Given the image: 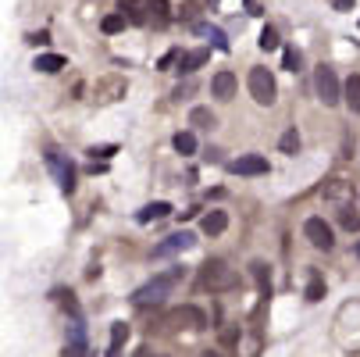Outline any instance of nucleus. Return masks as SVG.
Wrapping results in <instances>:
<instances>
[{
  "mask_svg": "<svg viewBox=\"0 0 360 357\" xmlns=\"http://www.w3.org/2000/svg\"><path fill=\"white\" fill-rule=\"evenodd\" d=\"M179 279H182V268H172V272H165V275H158V279H150L146 286H139V289L132 293V303H136V308H153V303H161V300L175 289Z\"/></svg>",
  "mask_w": 360,
  "mask_h": 357,
  "instance_id": "1",
  "label": "nucleus"
},
{
  "mask_svg": "<svg viewBox=\"0 0 360 357\" xmlns=\"http://www.w3.org/2000/svg\"><path fill=\"white\" fill-rule=\"evenodd\" d=\"M200 286L203 289H211V293H229V289H236L239 286V275L225 265V261H207L200 268Z\"/></svg>",
  "mask_w": 360,
  "mask_h": 357,
  "instance_id": "2",
  "label": "nucleus"
},
{
  "mask_svg": "<svg viewBox=\"0 0 360 357\" xmlns=\"http://www.w3.org/2000/svg\"><path fill=\"white\" fill-rule=\"evenodd\" d=\"M246 86H250V96H253L261 108L275 104L278 86H275V75H271L268 68H250V79H246Z\"/></svg>",
  "mask_w": 360,
  "mask_h": 357,
  "instance_id": "3",
  "label": "nucleus"
},
{
  "mask_svg": "<svg viewBox=\"0 0 360 357\" xmlns=\"http://www.w3.org/2000/svg\"><path fill=\"white\" fill-rule=\"evenodd\" d=\"M46 165H50V172H54L61 193H75V165L68 161V154H61L58 146H50L46 150Z\"/></svg>",
  "mask_w": 360,
  "mask_h": 357,
  "instance_id": "4",
  "label": "nucleus"
},
{
  "mask_svg": "<svg viewBox=\"0 0 360 357\" xmlns=\"http://www.w3.org/2000/svg\"><path fill=\"white\" fill-rule=\"evenodd\" d=\"M314 89H318V100H321L325 108H332V104H339V100H342V82H339V75L328 65H321L314 72Z\"/></svg>",
  "mask_w": 360,
  "mask_h": 357,
  "instance_id": "5",
  "label": "nucleus"
},
{
  "mask_svg": "<svg viewBox=\"0 0 360 357\" xmlns=\"http://www.w3.org/2000/svg\"><path fill=\"white\" fill-rule=\"evenodd\" d=\"M165 325L168 329H207V315L200 308H193V303H182V308L165 315Z\"/></svg>",
  "mask_w": 360,
  "mask_h": 357,
  "instance_id": "6",
  "label": "nucleus"
},
{
  "mask_svg": "<svg viewBox=\"0 0 360 357\" xmlns=\"http://www.w3.org/2000/svg\"><path fill=\"white\" fill-rule=\"evenodd\" d=\"M303 236L311 239V246H318V250H332V225L325 222V218H307L303 222Z\"/></svg>",
  "mask_w": 360,
  "mask_h": 357,
  "instance_id": "7",
  "label": "nucleus"
},
{
  "mask_svg": "<svg viewBox=\"0 0 360 357\" xmlns=\"http://www.w3.org/2000/svg\"><path fill=\"white\" fill-rule=\"evenodd\" d=\"M196 243V236L193 232H172L165 243H158V246H153V258H172V253H182V250H189Z\"/></svg>",
  "mask_w": 360,
  "mask_h": 357,
  "instance_id": "8",
  "label": "nucleus"
},
{
  "mask_svg": "<svg viewBox=\"0 0 360 357\" xmlns=\"http://www.w3.org/2000/svg\"><path fill=\"white\" fill-rule=\"evenodd\" d=\"M125 89H129L125 79L108 75V79H100V82H96V96H93V100H96V104H115V100L125 96Z\"/></svg>",
  "mask_w": 360,
  "mask_h": 357,
  "instance_id": "9",
  "label": "nucleus"
},
{
  "mask_svg": "<svg viewBox=\"0 0 360 357\" xmlns=\"http://www.w3.org/2000/svg\"><path fill=\"white\" fill-rule=\"evenodd\" d=\"M236 175H268V158L264 154H243L229 165Z\"/></svg>",
  "mask_w": 360,
  "mask_h": 357,
  "instance_id": "10",
  "label": "nucleus"
},
{
  "mask_svg": "<svg viewBox=\"0 0 360 357\" xmlns=\"http://www.w3.org/2000/svg\"><path fill=\"white\" fill-rule=\"evenodd\" d=\"M207 61H211V50H207V46H196V50H189V54L179 58V72H182V75H193L196 68H203Z\"/></svg>",
  "mask_w": 360,
  "mask_h": 357,
  "instance_id": "11",
  "label": "nucleus"
},
{
  "mask_svg": "<svg viewBox=\"0 0 360 357\" xmlns=\"http://www.w3.org/2000/svg\"><path fill=\"white\" fill-rule=\"evenodd\" d=\"M211 89H214V96L218 100H232L236 96V75L225 68V72H218L214 75V82H211Z\"/></svg>",
  "mask_w": 360,
  "mask_h": 357,
  "instance_id": "12",
  "label": "nucleus"
},
{
  "mask_svg": "<svg viewBox=\"0 0 360 357\" xmlns=\"http://www.w3.org/2000/svg\"><path fill=\"white\" fill-rule=\"evenodd\" d=\"M250 275H253L257 289H261L264 296H271V265H268V261H253V265H250Z\"/></svg>",
  "mask_w": 360,
  "mask_h": 357,
  "instance_id": "13",
  "label": "nucleus"
},
{
  "mask_svg": "<svg viewBox=\"0 0 360 357\" xmlns=\"http://www.w3.org/2000/svg\"><path fill=\"white\" fill-rule=\"evenodd\" d=\"M200 229L207 232V236H221L229 229V215L225 211H207V215H203V222H200Z\"/></svg>",
  "mask_w": 360,
  "mask_h": 357,
  "instance_id": "14",
  "label": "nucleus"
},
{
  "mask_svg": "<svg viewBox=\"0 0 360 357\" xmlns=\"http://www.w3.org/2000/svg\"><path fill=\"white\" fill-rule=\"evenodd\" d=\"M342 100H346V108L353 115H360V75H349L342 82Z\"/></svg>",
  "mask_w": 360,
  "mask_h": 357,
  "instance_id": "15",
  "label": "nucleus"
},
{
  "mask_svg": "<svg viewBox=\"0 0 360 357\" xmlns=\"http://www.w3.org/2000/svg\"><path fill=\"white\" fill-rule=\"evenodd\" d=\"M168 215H172V203H168V200H153V203H146V208L136 215V222L146 225V222H153V218H168Z\"/></svg>",
  "mask_w": 360,
  "mask_h": 357,
  "instance_id": "16",
  "label": "nucleus"
},
{
  "mask_svg": "<svg viewBox=\"0 0 360 357\" xmlns=\"http://www.w3.org/2000/svg\"><path fill=\"white\" fill-rule=\"evenodd\" d=\"M36 68H39V72H46V75H54V72L68 68V61H65L61 54H39V58H36Z\"/></svg>",
  "mask_w": 360,
  "mask_h": 357,
  "instance_id": "17",
  "label": "nucleus"
},
{
  "mask_svg": "<svg viewBox=\"0 0 360 357\" xmlns=\"http://www.w3.org/2000/svg\"><path fill=\"white\" fill-rule=\"evenodd\" d=\"M189 125H196V129H214L218 118H214L211 108H193V111H189Z\"/></svg>",
  "mask_w": 360,
  "mask_h": 357,
  "instance_id": "18",
  "label": "nucleus"
},
{
  "mask_svg": "<svg viewBox=\"0 0 360 357\" xmlns=\"http://www.w3.org/2000/svg\"><path fill=\"white\" fill-rule=\"evenodd\" d=\"M172 143H175V150H179L182 158L196 154V136H193V132H175V139H172Z\"/></svg>",
  "mask_w": 360,
  "mask_h": 357,
  "instance_id": "19",
  "label": "nucleus"
},
{
  "mask_svg": "<svg viewBox=\"0 0 360 357\" xmlns=\"http://www.w3.org/2000/svg\"><path fill=\"white\" fill-rule=\"evenodd\" d=\"M321 296H325V279H321L318 272H311V282H307V300L318 303Z\"/></svg>",
  "mask_w": 360,
  "mask_h": 357,
  "instance_id": "20",
  "label": "nucleus"
},
{
  "mask_svg": "<svg viewBox=\"0 0 360 357\" xmlns=\"http://www.w3.org/2000/svg\"><path fill=\"white\" fill-rule=\"evenodd\" d=\"M118 11H122L129 22H136V25H139V22H146V18H143V8H139V0H122Z\"/></svg>",
  "mask_w": 360,
  "mask_h": 357,
  "instance_id": "21",
  "label": "nucleus"
},
{
  "mask_svg": "<svg viewBox=\"0 0 360 357\" xmlns=\"http://www.w3.org/2000/svg\"><path fill=\"white\" fill-rule=\"evenodd\" d=\"M125 339H129V325L125 322H115V329H111V357H118V350H122Z\"/></svg>",
  "mask_w": 360,
  "mask_h": 357,
  "instance_id": "22",
  "label": "nucleus"
},
{
  "mask_svg": "<svg viewBox=\"0 0 360 357\" xmlns=\"http://www.w3.org/2000/svg\"><path fill=\"white\" fill-rule=\"evenodd\" d=\"M196 32L211 36V43H214L218 50H229V39H225V32H221V29H214V25H203V22H200V25H196Z\"/></svg>",
  "mask_w": 360,
  "mask_h": 357,
  "instance_id": "23",
  "label": "nucleus"
},
{
  "mask_svg": "<svg viewBox=\"0 0 360 357\" xmlns=\"http://www.w3.org/2000/svg\"><path fill=\"white\" fill-rule=\"evenodd\" d=\"M257 43H261V50H278V46H282V39H278V29L264 25V29H261V39H257Z\"/></svg>",
  "mask_w": 360,
  "mask_h": 357,
  "instance_id": "24",
  "label": "nucleus"
},
{
  "mask_svg": "<svg viewBox=\"0 0 360 357\" xmlns=\"http://www.w3.org/2000/svg\"><path fill=\"white\" fill-rule=\"evenodd\" d=\"M278 146H282V154H296V150H300V132H296V129H289V132H282V139H278Z\"/></svg>",
  "mask_w": 360,
  "mask_h": 357,
  "instance_id": "25",
  "label": "nucleus"
},
{
  "mask_svg": "<svg viewBox=\"0 0 360 357\" xmlns=\"http://www.w3.org/2000/svg\"><path fill=\"white\" fill-rule=\"evenodd\" d=\"M125 22H129L125 15H108L104 22H100V29H104L108 36H115V32H122V29H125Z\"/></svg>",
  "mask_w": 360,
  "mask_h": 357,
  "instance_id": "26",
  "label": "nucleus"
},
{
  "mask_svg": "<svg viewBox=\"0 0 360 357\" xmlns=\"http://www.w3.org/2000/svg\"><path fill=\"white\" fill-rule=\"evenodd\" d=\"M339 225H342L346 232H360V215H353L349 208H342V211H339Z\"/></svg>",
  "mask_w": 360,
  "mask_h": 357,
  "instance_id": "27",
  "label": "nucleus"
},
{
  "mask_svg": "<svg viewBox=\"0 0 360 357\" xmlns=\"http://www.w3.org/2000/svg\"><path fill=\"white\" fill-rule=\"evenodd\" d=\"M282 65H285V72H300L303 58H300V50H296V46H285V54H282Z\"/></svg>",
  "mask_w": 360,
  "mask_h": 357,
  "instance_id": "28",
  "label": "nucleus"
},
{
  "mask_svg": "<svg viewBox=\"0 0 360 357\" xmlns=\"http://www.w3.org/2000/svg\"><path fill=\"white\" fill-rule=\"evenodd\" d=\"M89 154H93V161H96V158H104V161H108L111 154H118V143H100V146L93 143V146H89Z\"/></svg>",
  "mask_w": 360,
  "mask_h": 357,
  "instance_id": "29",
  "label": "nucleus"
},
{
  "mask_svg": "<svg viewBox=\"0 0 360 357\" xmlns=\"http://www.w3.org/2000/svg\"><path fill=\"white\" fill-rule=\"evenodd\" d=\"M68 343H86V325H82V318H72V325H68Z\"/></svg>",
  "mask_w": 360,
  "mask_h": 357,
  "instance_id": "30",
  "label": "nucleus"
},
{
  "mask_svg": "<svg viewBox=\"0 0 360 357\" xmlns=\"http://www.w3.org/2000/svg\"><path fill=\"white\" fill-rule=\"evenodd\" d=\"M146 8L158 15V22H168V0H146Z\"/></svg>",
  "mask_w": 360,
  "mask_h": 357,
  "instance_id": "31",
  "label": "nucleus"
},
{
  "mask_svg": "<svg viewBox=\"0 0 360 357\" xmlns=\"http://www.w3.org/2000/svg\"><path fill=\"white\" fill-rule=\"evenodd\" d=\"M61 357H93V353H89V346H86V343H68Z\"/></svg>",
  "mask_w": 360,
  "mask_h": 357,
  "instance_id": "32",
  "label": "nucleus"
},
{
  "mask_svg": "<svg viewBox=\"0 0 360 357\" xmlns=\"http://www.w3.org/2000/svg\"><path fill=\"white\" fill-rule=\"evenodd\" d=\"M196 15H200V0H186V4H182V18L196 22Z\"/></svg>",
  "mask_w": 360,
  "mask_h": 357,
  "instance_id": "33",
  "label": "nucleus"
},
{
  "mask_svg": "<svg viewBox=\"0 0 360 357\" xmlns=\"http://www.w3.org/2000/svg\"><path fill=\"white\" fill-rule=\"evenodd\" d=\"M342 193H346V182L342 179H335L332 186H325V196H342Z\"/></svg>",
  "mask_w": 360,
  "mask_h": 357,
  "instance_id": "34",
  "label": "nucleus"
},
{
  "mask_svg": "<svg viewBox=\"0 0 360 357\" xmlns=\"http://www.w3.org/2000/svg\"><path fill=\"white\" fill-rule=\"evenodd\" d=\"M25 39H29L32 46H39V43H50V32H29Z\"/></svg>",
  "mask_w": 360,
  "mask_h": 357,
  "instance_id": "35",
  "label": "nucleus"
},
{
  "mask_svg": "<svg viewBox=\"0 0 360 357\" xmlns=\"http://www.w3.org/2000/svg\"><path fill=\"white\" fill-rule=\"evenodd\" d=\"M193 89H196V82H186V86H175V93H172V96H175V100H182V96H189Z\"/></svg>",
  "mask_w": 360,
  "mask_h": 357,
  "instance_id": "36",
  "label": "nucleus"
},
{
  "mask_svg": "<svg viewBox=\"0 0 360 357\" xmlns=\"http://www.w3.org/2000/svg\"><path fill=\"white\" fill-rule=\"evenodd\" d=\"M353 8V0H335V11H349Z\"/></svg>",
  "mask_w": 360,
  "mask_h": 357,
  "instance_id": "37",
  "label": "nucleus"
},
{
  "mask_svg": "<svg viewBox=\"0 0 360 357\" xmlns=\"http://www.w3.org/2000/svg\"><path fill=\"white\" fill-rule=\"evenodd\" d=\"M203 357H221V353H211V350H207V353H203Z\"/></svg>",
  "mask_w": 360,
  "mask_h": 357,
  "instance_id": "38",
  "label": "nucleus"
},
{
  "mask_svg": "<svg viewBox=\"0 0 360 357\" xmlns=\"http://www.w3.org/2000/svg\"><path fill=\"white\" fill-rule=\"evenodd\" d=\"M153 357H168V353H153Z\"/></svg>",
  "mask_w": 360,
  "mask_h": 357,
  "instance_id": "39",
  "label": "nucleus"
},
{
  "mask_svg": "<svg viewBox=\"0 0 360 357\" xmlns=\"http://www.w3.org/2000/svg\"><path fill=\"white\" fill-rule=\"evenodd\" d=\"M356 253H360V246H356Z\"/></svg>",
  "mask_w": 360,
  "mask_h": 357,
  "instance_id": "40",
  "label": "nucleus"
}]
</instances>
